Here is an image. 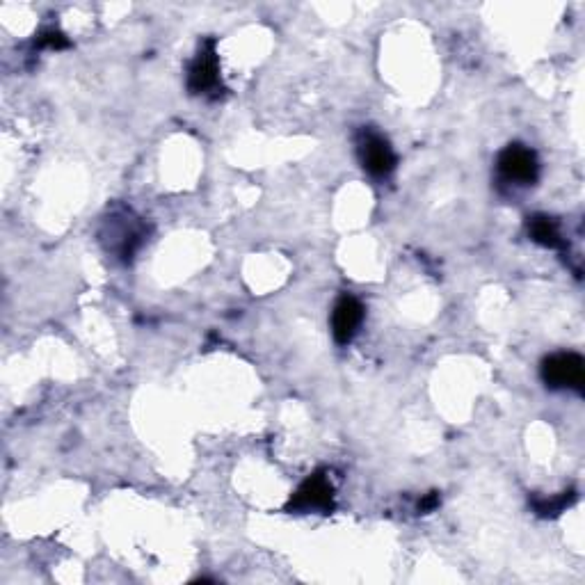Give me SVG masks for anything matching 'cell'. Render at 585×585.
I'll return each mask as SVG.
<instances>
[{
    "instance_id": "obj_1",
    "label": "cell",
    "mask_w": 585,
    "mask_h": 585,
    "mask_svg": "<svg viewBox=\"0 0 585 585\" xmlns=\"http://www.w3.org/2000/svg\"><path fill=\"white\" fill-rule=\"evenodd\" d=\"M542 380L551 389H574L583 394L585 362L576 352H558L542 362Z\"/></svg>"
},
{
    "instance_id": "obj_2",
    "label": "cell",
    "mask_w": 585,
    "mask_h": 585,
    "mask_svg": "<svg viewBox=\"0 0 585 585\" xmlns=\"http://www.w3.org/2000/svg\"><path fill=\"white\" fill-rule=\"evenodd\" d=\"M499 172L503 179L519 186H533L540 176V163L533 149L524 144H510L499 156Z\"/></svg>"
},
{
    "instance_id": "obj_3",
    "label": "cell",
    "mask_w": 585,
    "mask_h": 585,
    "mask_svg": "<svg viewBox=\"0 0 585 585\" xmlns=\"http://www.w3.org/2000/svg\"><path fill=\"white\" fill-rule=\"evenodd\" d=\"M359 158H362L364 170L378 176V179L389 176L396 170L394 149H391V144L382 135L373 131H362V135H359Z\"/></svg>"
},
{
    "instance_id": "obj_4",
    "label": "cell",
    "mask_w": 585,
    "mask_h": 585,
    "mask_svg": "<svg viewBox=\"0 0 585 585\" xmlns=\"http://www.w3.org/2000/svg\"><path fill=\"white\" fill-rule=\"evenodd\" d=\"M220 85V64L215 55V39H206L195 62L190 64L188 87L192 94H208Z\"/></svg>"
},
{
    "instance_id": "obj_5",
    "label": "cell",
    "mask_w": 585,
    "mask_h": 585,
    "mask_svg": "<svg viewBox=\"0 0 585 585\" xmlns=\"http://www.w3.org/2000/svg\"><path fill=\"white\" fill-rule=\"evenodd\" d=\"M334 508V490L332 483L325 478V474H314L309 476L304 483L300 485V490L293 494V499L288 501V510H298V512H307V510H332Z\"/></svg>"
},
{
    "instance_id": "obj_6",
    "label": "cell",
    "mask_w": 585,
    "mask_h": 585,
    "mask_svg": "<svg viewBox=\"0 0 585 585\" xmlns=\"http://www.w3.org/2000/svg\"><path fill=\"white\" fill-rule=\"evenodd\" d=\"M364 320V304L352 295H343L332 311V334L339 346H348L355 339Z\"/></svg>"
},
{
    "instance_id": "obj_7",
    "label": "cell",
    "mask_w": 585,
    "mask_h": 585,
    "mask_svg": "<svg viewBox=\"0 0 585 585\" xmlns=\"http://www.w3.org/2000/svg\"><path fill=\"white\" fill-rule=\"evenodd\" d=\"M528 234H531L535 243L549 247V250H560L565 245L563 236H560L558 222L549 218V215H533V218H528Z\"/></svg>"
},
{
    "instance_id": "obj_8",
    "label": "cell",
    "mask_w": 585,
    "mask_h": 585,
    "mask_svg": "<svg viewBox=\"0 0 585 585\" xmlns=\"http://www.w3.org/2000/svg\"><path fill=\"white\" fill-rule=\"evenodd\" d=\"M576 499L574 492H563L556 499H547V501H535V510H538L540 517H554L560 515L565 508H570Z\"/></svg>"
},
{
    "instance_id": "obj_9",
    "label": "cell",
    "mask_w": 585,
    "mask_h": 585,
    "mask_svg": "<svg viewBox=\"0 0 585 585\" xmlns=\"http://www.w3.org/2000/svg\"><path fill=\"white\" fill-rule=\"evenodd\" d=\"M37 46L39 48H55V51H60V48L69 46V39L58 30H46V32H42V35H39Z\"/></svg>"
},
{
    "instance_id": "obj_10",
    "label": "cell",
    "mask_w": 585,
    "mask_h": 585,
    "mask_svg": "<svg viewBox=\"0 0 585 585\" xmlns=\"http://www.w3.org/2000/svg\"><path fill=\"white\" fill-rule=\"evenodd\" d=\"M437 506H439V496H437L435 492H432V494L428 496V499H423V501L419 503V510H421V512H428V510L437 508Z\"/></svg>"
}]
</instances>
